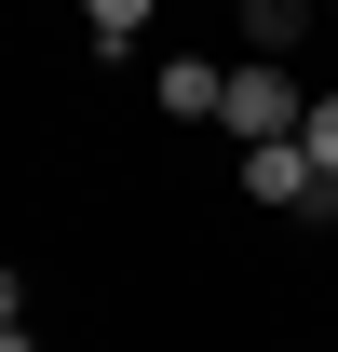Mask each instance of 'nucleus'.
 I'll return each instance as SVG.
<instances>
[{
    "mask_svg": "<svg viewBox=\"0 0 338 352\" xmlns=\"http://www.w3.org/2000/svg\"><path fill=\"white\" fill-rule=\"evenodd\" d=\"M244 190H257V204H284V217H297V204H325V176H311V149H297V135L244 149Z\"/></svg>",
    "mask_w": 338,
    "mask_h": 352,
    "instance_id": "nucleus-2",
    "label": "nucleus"
},
{
    "mask_svg": "<svg viewBox=\"0 0 338 352\" xmlns=\"http://www.w3.org/2000/svg\"><path fill=\"white\" fill-rule=\"evenodd\" d=\"M297 109H311V82H297V68H230V95H216V122L244 135V149L297 135Z\"/></svg>",
    "mask_w": 338,
    "mask_h": 352,
    "instance_id": "nucleus-1",
    "label": "nucleus"
},
{
    "mask_svg": "<svg viewBox=\"0 0 338 352\" xmlns=\"http://www.w3.org/2000/svg\"><path fill=\"white\" fill-rule=\"evenodd\" d=\"M0 325H27V271H0Z\"/></svg>",
    "mask_w": 338,
    "mask_h": 352,
    "instance_id": "nucleus-7",
    "label": "nucleus"
},
{
    "mask_svg": "<svg viewBox=\"0 0 338 352\" xmlns=\"http://www.w3.org/2000/svg\"><path fill=\"white\" fill-rule=\"evenodd\" d=\"M297 149H311V176H338V95H311V109H297Z\"/></svg>",
    "mask_w": 338,
    "mask_h": 352,
    "instance_id": "nucleus-6",
    "label": "nucleus"
},
{
    "mask_svg": "<svg viewBox=\"0 0 338 352\" xmlns=\"http://www.w3.org/2000/svg\"><path fill=\"white\" fill-rule=\"evenodd\" d=\"M163 122H216V95H230V68H216V54H163Z\"/></svg>",
    "mask_w": 338,
    "mask_h": 352,
    "instance_id": "nucleus-3",
    "label": "nucleus"
},
{
    "mask_svg": "<svg viewBox=\"0 0 338 352\" xmlns=\"http://www.w3.org/2000/svg\"><path fill=\"white\" fill-rule=\"evenodd\" d=\"M325 14H338V0H325Z\"/></svg>",
    "mask_w": 338,
    "mask_h": 352,
    "instance_id": "nucleus-10",
    "label": "nucleus"
},
{
    "mask_svg": "<svg viewBox=\"0 0 338 352\" xmlns=\"http://www.w3.org/2000/svg\"><path fill=\"white\" fill-rule=\"evenodd\" d=\"M244 41L257 54H297V41H311V0H244Z\"/></svg>",
    "mask_w": 338,
    "mask_h": 352,
    "instance_id": "nucleus-4",
    "label": "nucleus"
},
{
    "mask_svg": "<svg viewBox=\"0 0 338 352\" xmlns=\"http://www.w3.org/2000/svg\"><path fill=\"white\" fill-rule=\"evenodd\" d=\"M325 230H338V176H325Z\"/></svg>",
    "mask_w": 338,
    "mask_h": 352,
    "instance_id": "nucleus-9",
    "label": "nucleus"
},
{
    "mask_svg": "<svg viewBox=\"0 0 338 352\" xmlns=\"http://www.w3.org/2000/svg\"><path fill=\"white\" fill-rule=\"evenodd\" d=\"M0 352H41V339H27V325H0Z\"/></svg>",
    "mask_w": 338,
    "mask_h": 352,
    "instance_id": "nucleus-8",
    "label": "nucleus"
},
{
    "mask_svg": "<svg viewBox=\"0 0 338 352\" xmlns=\"http://www.w3.org/2000/svg\"><path fill=\"white\" fill-rule=\"evenodd\" d=\"M149 14H163V0H82V28H95L109 54H122V41H149Z\"/></svg>",
    "mask_w": 338,
    "mask_h": 352,
    "instance_id": "nucleus-5",
    "label": "nucleus"
}]
</instances>
